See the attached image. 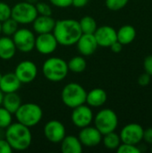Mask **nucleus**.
I'll use <instances>...</instances> for the list:
<instances>
[{
    "label": "nucleus",
    "mask_w": 152,
    "mask_h": 153,
    "mask_svg": "<svg viewBox=\"0 0 152 153\" xmlns=\"http://www.w3.org/2000/svg\"><path fill=\"white\" fill-rule=\"evenodd\" d=\"M2 33V28H1V22H0V34Z\"/></svg>",
    "instance_id": "obj_43"
},
{
    "label": "nucleus",
    "mask_w": 152,
    "mask_h": 153,
    "mask_svg": "<svg viewBox=\"0 0 152 153\" xmlns=\"http://www.w3.org/2000/svg\"><path fill=\"white\" fill-rule=\"evenodd\" d=\"M101 133L95 127L88 126L86 127L81 128L78 138L83 147L93 148L98 146L102 142Z\"/></svg>",
    "instance_id": "obj_14"
},
{
    "label": "nucleus",
    "mask_w": 152,
    "mask_h": 153,
    "mask_svg": "<svg viewBox=\"0 0 152 153\" xmlns=\"http://www.w3.org/2000/svg\"><path fill=\"white\" fill-rule=\"evenodd\" d=\"M25 2H28V3H30V4H35L39 0H24Z\"/></svg>",
    "instance_id": "obj_40"
},
{
    "label": "nucleus",
    "mask_w": 152,
    "mask_h": 153,
    "mask_svg": "<svg viewBox=\"0 0 152 153\" xmlns=\"http://www.w3.org/2000/svg\"><path fill=\"white\" fill-rule=\"evenodd\" d=\"M18 25L19 24L13 18L10 17L7 20L1 22L2 33L5 36L12 37L14 34V32L18 30Z\"/></svg>",
    "instance_id": "obj_27"
},
{
    "label": "nucleus",
    "mask_w": 152,
    "mask_h": 153,
    "mask_svg": "<svg viewBox=\"0 0 152 153\" xmlns=\"http://www.w3.org/2000/svg\"><path fill=\"white\" fill-rule=\"evenodd\" d=\"M13 123V114L0 106V129L4 130Z\"/></svg>",
    "instance_id": "obj_28"
},
{
    "label": "nucleus",
    "mask_w": 152,
    "mask_h": 153,
    "mask_svg": "<svg viewBox=\"0 0 152 153\" xmlns=\"http://www.w3.org/2000/svg\"><path fill=\"white\" fill-rule=\"evenodd\" d=\"M22 84L32 82L38 75V67L36 64L30 60H23L20 62L13 72Z\"/></svg>",
    "instance_id": "obj_10"
},
{
    "label": "nucleus",
    "mask_w": 152,
    "mask_h": 153,
    "mask_svg": "<svg viewBox=\"0 0 152 153\" xmlns=\"http://www.w3.org/2000/svg\"><path fill=\"white\" fill-rule=\"evenodd\" d=\"M116 152L118 153H140L141 150L136 145L122 143L116 149Z\"/></svg>",
    "instance_id": "obj_32"
},
{
    "label": "nucleus",
    "mask_w": 152,
    "mask_h": 153,
    "mask_svg": "<svg viewBox=\"0 0 152 153\" xmlns=\"http://www.w3.org/2000/svg\"><path fill=\"white\" fill-rule=\"evenodd\" d=\"M4 138L8 142L12 149L16 152L28 150L32 143L30 128L19 122L12 123L4 129Z\"/></svg>",
    "instance_id": "obj_2"
},
{
    "label": "nucleus",
    "mask_w": 152,
    "mask_h": 153,
    "mask_svg": "<svg viewBox=\"0 0 152 153\" xmlns=\"http://www.w3.org/2000/svg\"><path fill=\"white\" fill-rule=\"evenodd\" d=\"M144 129L141 125L136 123H131L125 126L120 132V139L124 143H129L133 145H137L143 139Z\"/></svg>",
    "instance_id": "obj_12"
},
{
    "label": "nucleus",
    "mask_w": 152,
    "mask_h": 153,
    "mask_svg": "<svg viewBox=\"0 0 152 153\" xmlns=\"http://www.w3.org/2000/svg\"><path fill=\"white\" fill-rule=\"evenodd\" d=\"M146 143L152 144V127L143 131V139Z\"/></svg>",
    "instance_id": "obj_37"
},
{
    "label": "nucleus",
    "mask_w": 152,
    "mask_h": 153,
    "mask_svg": "<svg viewBox=\"0 0 152 153\" xmlns=\"http://www.w3.org/2000/svg\"><path fill=\"white\" fill-rule=\"evenodd\" d=\"M79 24H80L82 32L86 33V34H93L98 28L96 20L90 15L83 16L79 21Z\"/></svg>",
    "instance_id": "obj_25"
},
{
    "label": "nucleus",
    "mask_w": 152,
    "mask_h": 153,
    "mask_svg": "<svg viewBox=\"0 0 152 153\" xmlns=\"http://www.w3.org/2000/svg\"><path fill=\"white\" fill-rule=\"evenodd\" d=\"M2 137H4V132L2 129H0V138H2Z\"/></svg>",
    "instance_id": "obj_42"
},
{
    "label": "nucleus",
    "mask_w": 152,
    "mask_h": 153,
    "mask_svg": "<svg viewBox=\"0 0 152 153\" xmlns=\"http://www.w3.org/2000/svg\"><path fill=\"white\" fill-rule=\"evenodd\" d=\"M3 97H4V93L1 91L0 90V106L2 105V101H3Z\"/></svg>",
    "instance_id": "obj_41"
},
{
    "label": "nucleus",
    "mask_w": 152,
    "mask_h": 153,
    "mask_svg": "<svg viewBox=\"0 0 152 153\" xmlns=\"http://www.w3.org/2000/svg\"><path fill=\"white\" fill-rule=\"evenodd\" d=\"M129 0H106V6L111 11H119L123 9L127 4Z\"/></svg>",
    "instance_id": "obj_29"
},
{
    "label": "nucleus",
    "mask_w": 152,
    "mask_h": 153,
    "mask_svg": "<svg viewBox=\"0 0 152 153\" xmlns=\"http://www.w3.org/2000/svg\"><path fill=\"white\" fill-rule=\"evenodd\" d=\"M16 51L17 48L12 37L5 35L0 37V59L10 60L15 56Z\"/></svg>",
    "instance_id": "obj_19"
},
{
    "label": "nucleus",
    "mask_w": 152,
    "mask_h": 153,
    "mask_svg": "<svg viewBox=\"0 0 152 153\" xmlns=\"http://www.w3.org/2000/svg\"><path fill=\"white\" fill-rule=\"evenodd\" d=\"M69 69L67 62L61 57L51 56L42 65V73L47 80L52 82H58L65 80Z\"/></svg>",
    "instance_id": "obj_3"
},
{
    "label": "nucleus",
    "mask_w": 152,
    "mask_h": 153,
    "mask_svg": "<svg viewBox=\"0 0 152 153\" xmlns=\"http://www.w3.org/2000/svg\"><path fill=\"white\" fill-rule=\"evenodd\" d=\"M37 12L39 15H52L51 6L45 2H37L35 4Z\"/></svg>",
    "instance_id": "obj_30"
},
{
    "label": "nucleus",
    "mask_w": 152,
    "mask_h": 153,
    "mask_svg": "<svg viewBox=\"0 0 152 153\" xmlns=\"http://www.w3.org/2000/svg\"><path fill=\"white\" fill-rule=\"evenodd\" d=\"M107 100V92L101 88H95L87 92L86 104L90 108H99L106 103Z\"/></svg>",
    "instance_id": "obj_20"
},
{
    "label": "nucleus",
    "mask_w": 152,
    "mask_h": 153,
    "mask_svg": "<svg viewBox=\"0 0 152 153\" xmlns=\"http://www.w3.org/2000/svg\"><path fill=\"white\" fill-rule=\"evenodd\" d=\"M151 152H152V144H151Z\"/></svg>",
    "instance_id": "obj_45"
},
{
    "label": "nucleus",
    "mask_w": 152,
    "mask_h": 153,
    "mask_svg": "<svg viewBox=\"0 0 152 153\" xmlns=\"http://www.w3.org/2000/svg\"><path fill=\"white\" fill-rule=\"evenodd\" d=\"M56 24V21L51 15H39L32 22L33 31L37 34L52 32Z\"/></svg>",
    "instance_id": "obj_17"
},
{
    "label": "nucleus",
    "mask_w": 152,
    "mask_h": 153,
    "mask_svg": "<svg viewBox=\"0 0 152 153\" xmlns=\"http://www.w3.org/2000/svg\"><path fill=\"white\" fill-rule=\"evenodd\" d=\"M116 37L117 41H119L123 46L128 45L134 40L136 37V30L132 25H124L116 30Z\"/></svg>",
    "instance_id": "obj_22"
},
{
    "label": "nucleus",
    "mask_w": 152,
    "mask_h": 153,
    "mask_svg": "<svg viewBox=\"0 0 152 153\" xmlns=\"http://www.w3.org/2000/svg\"><path fill=\"white\" fill-rule=\"evenodd\" d=\"M143 67L145 70V73L152 76V56H148L145 57L143 62Z\"/></svg>",
    "instance_id": "obj_35"
},
{
    "label": "nucleus",
    "mask_w": 152,
    "mask_h": 153,
    "mask_svg": "<svg viewBox=\"0 0 152 153\" xmlns=\"http://www.w3.org/2000/svg\"><path fill=\"white\" fill-rule=\"evenodd\" d=\"M1 77H2V74L0 73V80H1Z\"/></svg>",
    "instance_id": "obj_44"
},
{
    "label": "nucleus",
    "mask_w": 152,
    "mask_h": 153,
    "mask_svg": "<svg viewBox=\"0 0 152 153\" xmlns=\"http://www.w3.org/2000/svg\"><path fill=\"white\" fill-rule=\"evenodd\" d=\"M86 90L77 82H70L64 86L61 91V100L65 106L74 108L86 103Z\"/></svg>",
    "instance_id": "obj_5"
},
{
    "label": "nucleus",
    "mask_w": 152,
    "mask_h": 153,
    "mask_svg": "<svg viewBox=\"0 0 152 153\" xmlns=\"http://www.w3.org/2000/svg\"><path fill=\"white\" fill-rule=\"evenodd\" d=\"M22 82L19 81L14 73H6L2 74L0 80V90L4 93L17 92L21 88Z\"/></svg>",
    "instance_id": "obj_18"
},
{
    "label": "nucleus",
    "mask_w": 152,
    "mask_h": 153,
    "mask_svg": "<svg viewBox=\"0 0 152 153\" xmlns=\"http://www.w3.org/2000/svg\"><path fill=\"white\" fill-rule=\"evenodd\" d=\"M102 142L104 146L108 150H116L122 143L119 134L115 132L104 134L102 136Z\"/></svg>",
    "instance_id": "obj_26"
},
{
    "label": "nucleus",
    "mask_w": 152,
    "mask_h": 153,
    "mask_svg": "<svg viewBox=\"0 0 152 153\" xmlns=\"http://www.w3.org/2000/svg\"><path fill=\"white\" fill-rule=\"evenodd\" d=\"M58 47V42L52 32L38 34L35 39V49L41 55L47 56L54 53Z\"/></svg>",
    "instance_id": "obj_13"
},
{
    "label": "nucleus",
    "mask_w": 152,
    "mask_h": 153,
    "mask_svg": "<svg viewBox=\"0 0 152 153\" xmlns=\"http://www.w3.org/2000/svg\"><path fill=\"white\" fill-rule=\"evenodd\" d=\"M110 48H111V50L114 52V53H120L121 51H122V49H123V45L119 42V41H115L110 47H109Z\"/></svg>",
    "instance_id": "obj_38"
},
{
    "label": "nucleus",
    "mask_w": 152,
    "mask_h": 153,
    "mask_svg": "<svg viewBox=\"0 0 152 153\" xmlns=\"http://www.w3.org/2000/svg\"><path fill=\"white\" fill-rule=\"evenodd\" d=\"M21 105H22V100L17 92L4 94L1 106L4 107L5 109H7L9 112H11L13 115H14V113L17 111V109Z\"/></svg>",
    "instance_id": "obj_23"
},
{
    "label": "nucleus",
    "mask_w": 152,
    "mask_h": 153,
    "mask_svg": "<svg viewBox=\"0 0 152 153\" xmlns=\"http://www.w3.org/2000/svg\"><path fill=\"white\" fill-rule=\"evenodd\" d=\"M44 136L52 143H60L66 135V129L64 124L58 120L47 122L43 128Z\"/></svg>",
    "instance_id": "obj_11"
},
{
    "label": "nucleus",
    "mask_w": 152,
    "mask_h": 153,
    "mask_svg": "<svg viewBox=\"0 0 152 153\" xmlns=\"http://www.w3.org/2000/svg\"><path fill=\"white\" fill-rule=\"evenodd\" d=\"M88 3H89V0H73L72 5L76 8H82L87 5Z\"/></svg>",
    "instance_id": "obj_39"
},
{
    "label": "nucleus",
    "mask_w": 152,
    "mask_h": 153,
    "mask_svg": "<svg viewBox=\"0 0 152 153\" xmlns=\"http://www.w3.org/2000/svg\"><path fill=\"white\" fill-rule=\"evenodd\" d=\"M52 33L57 40L58 45L65 47L75 45L82 34L79 21L73 19H62L56 21Z\"/></svg>",
    "instance_id": "obj_1"
},
{
    "label": "nucleus",
    "mask_w": 152,
    "mask_h": 153,
    "mask_svg": "<svg viewBox=\"0 0 152 153\" xmlns=\"http://www.w3.org/2000/svg\"><path fill=\"white\" fill-rule=\"evenodd\" d=\"M12 7L5 2L0 1V22H4L11 17Z\"/></svg>",
    "instance_id": "obj_31"
},
{
    "label": "nucleus",
    "mask_w": 152,
    "mask_h": 153,
    "mask_svg": "<svg viewBox=\"0 0 152 153\" xmlns=\"http://www.w3.org/2000/svg\"><path fill=\"white\" fill-rule=\"evenodd\" d=\"M12 39L17 50L22 53H29L35 48V32L28 28H18L12 36Z\"/></svg>",
    "instance_id": "obj_8"
},
{
    "label": "nucleus",
    "mask_w": 152,
    "mask_h": 153,
    "mask_svg": "<svg viewBox=\"0 0 152 153\" xmlns=\"http://www.w3.org/2000/svg\"><path fill=\"white\" fill-rule=\"evenodd\" d=\"M49 3L58 8H67L72 5L73 0H48Z\"/></svg>",
    "instance_id": "obj_33"
},
{
    "label": "nucleus",
    "mask_w": 152,
    "mask_h": 153,
    "mask_svg": "<svg viewBox=\"0 0 152 153\" xmlns=\"http://www.w3.org/2000/svg\"><path fill=\"white\" fill-rule=\"evenodd\" d=\"M150 82H151V75L148 74L147 73L142 74L138 78V83L141 86H147L150 84Z\"/></svg>",
    "instance_id": "obj_36"
},
{
    "label": "nucleus",
    "mask_w": 152,
    "mask_h": 153,
    "mask_svg": "<svg viewBox=\"0 0 152 153\" xmlns=\"http://www.w3.org/2000/svg\"><path fill=\"white\" fill-rule=\"evenodd\" d=\"M94 115L90 106L86 103L73 108L71 114V120L74 126L81 129L90 126L93 122Z\"/></svg>",
    "instance_id": "obj_9"
},
{
    "label": "nucleus",
    "mask_w": 152,
    "mask_h": 153,
    "mask_svg": "<svg viewBox=\"0 0 152 153\" xmlns=\"http://www.w3.org/2000/svg\"><path fill=\"white\" fill-rule=\"evenodd\" d=\"M75 45L79 53L83 56H90L93 55L99 47L94 34L86 33L82 34Z\"/></svg>",
    "instance_id": "obj_16"
},
{
    "label": "nucleus",
    "mask_w": 152,
    "mask_h": 153,
    "mask_svg": "<svg viewBox=\"0 0 152 153\" xmlns=\"http://www.w3.org/2000/svg\"><path fill=\"white\" fill-rule=\"evenodd\" d=\"M38 16V12L35 4L28 2H19L12 7L11 18H13L18 24L27 25L32 23Z\"/></svg>",
    "instance_id": "obj_7"
},
{
    "label": "nucleus",
    "mask_w": 152,
    "mask_h": 153,
    "mask_svg": "<svg viewBox=\"0 0 152 153\" xmlns=\"http://www.w3.org/2000/svg\"><path fill=\"white\" fill-rule=\"evenodd\" d=\"M13 150L8 143V142L4 138H0V153H12Z\"/></svg>",
    "instance_id": "obj_34"
},
{
    "label": "nucleus",
    "mask_w": 152,
    "mask_h": 153,
    "mask_svg": "<svg viewBox=\"0 0 152 153\" xmlns=\"http://www.w3.org/2000/svg\"><path fill=\"white\" fill-rule=\"evenodd\" d=\"M14 115L17 122L31 128L41 121L43 117V110L38 104L27 102L22 103Z\"/></svg>",
    "instance_id": "obj_4"
},
{
    "label": "nucleus",
    "mask_w": 152,
    "mask_h": 153,
    "mask_svg": "<svg viewBox=\"0 0 152 153\" xmlns=\"http://www.w3.org/2000/svg\"><path fill=\"white\" fill-rule=\"evenodd\" d=\"M60 144L61 152L63 153H82L83 151V146L78 136L65 135Z\"/></svg>",
    "instance_id": "obj_21"
},
{
    "label": "nucleus",
    "mask_w": 152,
    "mask_h": 153,
    "mask_svg": "<svg viewBox=\"0 0 152 153\" xmlns=\"http://www.w3.org/2000/svg\"><path fill=\"white\" fill-rule=\"evenodd\" d=\"M93 34L99 47L109 48L115 41L117 40L116 30L113 27L108 25H104L97 28Z\"/></svg>",
    "instance_id": "obj_15"
},
{
    "label": "nucleus",
    "mask_w": 152,
    "mask_h": 153,
    "mask_svg": "<svg viewBox=\"0 0 152 153\" xmlns=\"http://www.w3.org/2000/svg\"><path fill=\"white\" fill-rule=\"evenodd\" d=\"M69 71L74 74L82 73L87 67V62L83 56H75L67 62Z\"/></svg>",
    "instance_id": "obj_24"
},
{
    "label": "nucleus",
    "mask_w": 152,
    "mask_h": 153,
    "mask_svg": "<svg viewBox=\"0 0 152 153\" xmlns=\"http://www.w3.org/2000/svg\"><path fill=\"white\" fill-rule=\"evenodd\" d=\"M93 122L94 126L102 135H104L116 131L118 126V117L114 110L110 108H103L96 114Z\"/></svg>",
    "instance_id": "obj_6"
}]
</instances>
